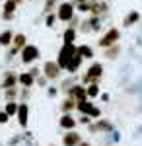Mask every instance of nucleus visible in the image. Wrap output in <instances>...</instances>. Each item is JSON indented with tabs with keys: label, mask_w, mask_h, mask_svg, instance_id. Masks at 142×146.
<instances>
[{
	"label": "nucleus",
	"mask_w": 142,
	"mask_h": 146,
	"mask_svg": "<svg viewBox=\"0 0 142 146\" xmlns=\"http://www.w3.org/2000/svg\"><path fill=\"white\" fill-rule=\"evenodd\" d=\"M74 14H76V6H74L72 0L70 2H60L56 6V18H58V22L70 23V20L74 18Z\"/></svg>",
	"instance_id": "nucleus-1"
},
{
	"label": "nucleus",
	"mask_w": 142,
	"mask_h": 146,
	"mask_svg": "<svg viewBox=\"0 0 142 146\" xmlns=\"http://www.w3.org/2000/svg\"><path fill=\"white\" fill-rule=\"evenodd\" d=\"M74 55H76V45H74V43H64V45L60 47V51H58V58H56L58 66L66 68L68 60H70Z\"/></svg>",
	"instance_id": "nucleus-2"
},
{
	"label": "nucleus",
	"mask_w": 142,
	"mask_h": 146,
	"mask_svg": "<svg viewBox=\"0 0 142 146\" xmlns=\"http://www.w3.org/2000/svg\"><path fill=\"white\" fill-rule=\"evenodd\" d=\"M121 39V31L117 27H111L107 29L105 33L101 35V39H99V47H103V49H107L111 45H117V41Z\"/></svg>",
	"instance_id": "nucleus-3"
},
{
	"label": "nucleus",
	"mask_w": 142,
	"mask_h": 146,
	"mask_svg": "<svg viewBox=\"0 0 142 146\" xmlns=\"http://www.w3.org/2000/svg\"><path fill=\"white\" fill-rule=\"evenodd\" d=\"M27 45L25 43V35L23 33H14V39H12V47L10 51H8V56H14L18 55V53H22V49Z\"/></svg>",
	"instance_id": "nucleus-4"
},
{
	"label": "nucleus",
	"mask_w": 142,
	"mask_h": 146,
	"mask_svg": "<svg viewBox=\"0 0 142 146\" xmlns=\"http://www.w3.org/2000/svg\"><path fill=\"white\" fill-rule=\"evenodd\" d=\"M39 58V49L35 45H25L22 49V62L23 64H29L33 60H37Z\"/></svg>",
	"instance_id": "nucleus-5"
},
{
	"label": "nucleus",
	"mask_w": 142,
	"mask_h": 146,
	"mask_svg": "<svg viewBox=\"0 0 142 146\" xmlns=\"http://www.w3.org/2000/svg\"><path fill=\"white\" fill-rule=\"evenodd\" d=\"M60 70H62V68L58 66V62H56V60H47V62H45V66H43V74H45V78L55 80V78L60 76Z\"/></svg>",
	"instance_id": "nucleus-6"
},
{
	"label": "nucleus",
	"mask_w": 142,
	"mask_h": 146,
	"mask_svg": "<svg viewBox=\"0 0 142 146\" xmlns=\"http://www.w3.org/2000/svg\"><path fill=\"white\" fill-rule=\"evenodd\" d=\"M16 10H18V4H16L14 0H4V6H2V14H0V18H2L4 22H10V20H14Z\"/></svg>",
	"instance_id": "nucleus-7"
},
{
	"label": "nucleus",
	"mask_w": 142,
	"mask_h": 146,
	"mask_svg": "<svg viewBox=\"0 0 142 146\" xmlns=\"http://www.w3.org/2000/svg\"><path fill=\"white\" fill-rule=\"evenodd\" d=\"M109 14V4L105 0H94L92 4V16H99L101 20Z\"/></svg>",
	"instance_id": "nucleus-8"
},
{
	"label": "nucleus",
	"mask_w": 142,
	"mask_h": 146,
	"mask_svg": "<svg viewBox=\"0 0 142 146\" xmlns=\"http://www.w3.org/2000/svg\"><path fill=\"white\" fill-rule=\"evenodd\" d=\"M101 72H103V66H101L99 62H94L92 66L88 68V72H86V76H84V80H86V82H96V80L101 76Z\"/></svg>",
	"instance_id": "nucleus-9"
},
{
	"label": "nucleus",
	"mask_w": 142,
	"mask_h": 146,
	"mask_svg": "<svg viewBox=\"0 0 142 146\" xmlns=\"http://www.w3.org/2000/svg\"><path fill=\"white\" fill-rule=\"evenodd\" d=\"M82 60H84V58H82V56L78 55V51H76V55L72 56L70 60H68V64H66V70H68L70 74H74V72H76L78 68L82 66Z\"/></svg>",
	"instance_id": "nucleus-10"
},
{
	"label": "nucleus",
	"mask_w": 142,
	"mask_h": 146,
	"mask_svg": "<svg viewBox=\"0 0 142 146\" xmlns=\"http://www.w3.org/2000/svg\"><path fill=\"white\" fill-rule=\"evenodd\" d=\"M16 82H18V76H16L12 70H8V72L4 74V80H2V88H4V90L14 88V86H16Z\"/></svg>",
	"instance_id": "nucleus-11"
},
{
	"label": "nucleus",
	"mask_w": 142,
	"mask_h": 146,
	"mask_svg": "<svg viewBox=\"0 0 142 146\" xmlns=\"http://www.w3.org/2000/svg\"><path fill=\"white\" fill-rule=\"evenodd\" d=\"M138 20H140V14L136 10L129 12L127 16H125V20H123V27H131V25H134V23H138Z\"/></svg>",
	"instance_id": "nucleus-12"
},
{
	"label": "nucleus",
	"mask_w": 142,
	"mask_h": 146,
	"mask_svg": "<svg viewBox=\"0 0 142 146\" xmlns=\"http://www.w3.org/2000/svg\"><path fill=\"white\" fill-rule=\"evenodd\" d=\"M12 39H14V31H12V29H4V31H0V47L12 45Z\"/></svg>",
	"instance_id": "nucleus-13"
},
{
	"label": "nucleus",
	"mask_w": 142,
	"mask_h": 146,
	"mask_svg": "<svg viewBox=\"0 0 142 146\" xmlns=\"http://www.w3.org/2000/svg\"><path fill=\"white\" fill-rule=\"evenodd\" d=\"M62 41H64V43H74V41H76V27L68 25L64 29V33H62Z\"/></svg>",
	"instance_id": "nucleus-14"
},
{
	"label": "nucleus",
	"mask_w": 142,
	"mask_h": 146,
	"mask_svg": "<svg viewBox=\"0 0 142 146\" xmlns=\"http://www.w3.org/2000/svg\"><path fill=\"white\" fill-rule=\"evenodd\" d=\"M76 51H78V55L82 56V58H94V49H92L90 45H78Z\"/></svg>",
	"instance_id": "nucleus-15"
},
{
	"label": "nucleus",
	"mask_w": 142,
	"mask_h": 146,
	"mask_svg": "<svg viewBox=\"0 0 142 146\" xmlns=\"http://www.w3.org/2000/svg\"><path fill=\"white\" fill-rule=\"evenodd\" d=\"M70 96H72V98H78L80 101H84V98H86L88 94H86V90H84L82 86H74V88L70 90Z\"/></svg>",
	"instance_id": "nucleus-16"
},
{
	"label": "nucleus",
	"mask_w": 142,
	"mask_h": 146,
	"mask_svg": "<svg viewBox=\"0 0 142 146\" xmlns=\"http://www.w3.org/2000/svg\"><path fill=\"white\" fill-rule=\"evenodd\" d=\"M92 4H94V0H88V2H82V4H74V6H76V12L92 14Z\"/></svg>",
	"instance_id": "nucleus-17"
},
{
	"label": "nucleus",
	"mask_w": 142,
	"mask_h": 146,
	"mask_svg": "<svg viewBox=\"0 0 142 146\" xmlns=\"http://www.w3.org/2000/svg\"><path fill=\"white\" fill-rule=\"evenodd\" d=\"M18 80L22 82L25 88H29V86L33 84V80H35V76H33L31 72H23V74H20V78H18Z\"/></svg>",
	"instance_id": "nucleus-18"
},
{
	"label": "nucleus",
	"mask_w": 142,
	"mask_h": 146,
	"mask_svg": "<svg viewBox=\"0 0 142 146\" xmlns=\"http://www.w3.org/2000/svg\"><path fill=\"white\" fill-rule=\"evenodd\" d=\"M56 6H58V0H45L43 2V14L56 12Z\"/></svg>",
	"instance_id": "nucleus-19"
},
{
	"label": "nucleus",
	"mask_w": 142,
	"mask_h": 146,
	"mask_svg": "<svg viewBox=\"0 0 142 146\" xmlns=\"http://www.w3.org/2000/svg\"><path fill=\"white\" fill-rule=\"evenodd\" d=\"M121 53V47H119V43L117 45H111V47H107L105 49V56L107 58H117V55Z\"/></svg>",
	"instance_id": "nucleus-20"
},
{
	"label": "nucleus",
	"mask_w": 142,
	"mask_h": 146,
	"mask_svg": "<svg viewBox=\"0 0 142 146\" xmlns=\"http://www.w3.org/2000/svg\"><path fill=\"white\" fill-rule=\"evenodd\" d=\"M78 109H80V111H84V113H92V115H99V111H98V109H94V107H92L90 103H86V101H80V103H78Z\"/></svg>",
	"instance_id": "nucleus-21"
},
{
	"label": "nucleus",
	"mask_w": 142,
	"mask_h": 146,
	"mask_svg": "<svg viewBox=\"0 0 142 146\" xmlns=\"http://www.w3.org/2000/svg\"><path fill=\"white\" fill-rule=\"evenodd\" d=\"M56 12H49V14H45V25L47 27H55V23H56Z\"/></svg>",
	"instance_id": "nucleus-22"
},
{
	"label": "nucleus",
	"mask_w": 142,
	"mask_h": 146,
	"mask_svg": "<svg viewBox=\"0 0 142 146\" xmlns=\"http://www.w3.org/2000/svg\"><path fill=\"white\" fill-rule=\"evenodd\" d=\"M78 142V135H74V133H68V136H64V144L66 146H74Z\"/></svg>",
	"instance_id": "nucleus-23"
},
{
	"label": "nucleus",
	"mask_w": 142,
	"mask_h": 146,
	"mask_svg": "<svg viewBox=\"0 0 142 146\" xmlns=\"http://www.w3.org/2000/svg\"><path fill=\"white\" fill-rule=\"evenodd\" d=\"M86 94H88V96H92V98H96V96L99 94V90H98V84H96V82H92V84L88 86Z\"/></svg>",
	"instance_id": "nucleus-24"
},
{
	"label": "nucleus",
	"mask_w": 142,
	"mask_h": 146,
	"mask_svg": "<svg viewBox=\"0 0 142 146\" xmlns=\"http://www.w3.org/2000/svg\"><path fill=\"white\" fill-rule=\"evenodd\" d=\"M60 125H62V127H66V129H70V127H74V125H76V121H74L72 117H68V115H66V117H62V119H60Z\"/></svg>",
	"instance_id": "nucleus-25"
},
{
	"label": "nucleus",
	"mask_w": 142,
	"mask_h": 146,
	"mask_svg": "<svg viewBox=\"0 0 142 146\" xmlns=\"http://www.w3.org/2000/svg\"><path fill=\"white\" fill-rule=\"evenodd\" d=\"M20 123H22V125L27 123V107H25V105L20 107Z\"/></svg>",
	"instance_id": "nucleus-26"
},
{
	"label": "nucleus",
	"mask_w": 142,
	"mask_h": 146,
	"mask_svg": "<svg viewBox=\"0 0 142 146\" xmlns=\"http://www.w3.org/2000/svg\"><path fill=\"white\" fill-rule=\"evenodd\" d=\"M6 111L10 113V115H12V113H16V111H18V105H16V103H8V107H6Z\"/></svg>",
	"instance_id": "nucleus-27"
},
{
	"label": "nucleus",
	"mask_w": 142,
	"mask_h": 146,
	"mask_svg": "<svg viewBox=\"0 0 142 146\" xmlns=\"http://www.w3.org/2000/svg\"><path fill=\"white\" fill-rule=\"evenodd\" d=\"M8 119H6V113H0V123H6Z\"/></svg>",
	"instance_id": "nucleus-28"
},
{
	"label": "nucleus",
	"mask_w": 142,
	"mask_h": 146,
	"mask_svg": "<svg viewBox=\"0 0 142 146\" xmlns=\"http://www.w3.org/2000/svg\"><path fill=\"white\" fill-rule=\"evenodd\" d=\"M74 4H82V2H88V0H72Z\"/></svg>",
	"instance_id": "nucleus-29"
},
{
	"label": "nucleus",
	"mask_w": 142,
	"mask_h": 146,
	"mask_svg": "<svg viewBox=\"0 0 142 146\" xmlns=\"http://www.w3.org/2000/svg\"><path fill=\"white\" fill-rule=\"evenodd\" d=\"M14 2H16V4H18V6H20V4H22L23 0H14Z\"/></svg>",
	"instance_id": "nucleus-30"
},
{
	"label": "nucleus",
	"mask_w": 142,
	"mask_h": 146,
	"mask_svg": "<svg viewBox=\"0 0 142 146\" xmlns=\"http://www.w3.org/2000/svg\"><path fill=\"white\" fill-rule=\"evenodd\" d=\"M82 146H88V144H82Z\"/></svg>",
	"instance_id": "nucleus-31"
},
{
	"label": "nucleus",
	"mask_w": 142,
	"mask_h": 146,
	"mask_svg": "<svg viewBox=\"0 0 142 146\" xmlns=\"http://www.w3.org/2000/svg\"><path fill=\"white\" fill-rule=\"evenodd\" d=\"M0 2H4V0H0Z\"/></svg>",
	"instance_id": "nucleus-32"
}]
</instances>
